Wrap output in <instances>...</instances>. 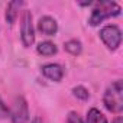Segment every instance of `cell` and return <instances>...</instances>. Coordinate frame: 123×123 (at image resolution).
Instances as JSON below:
<instances>
[{"mask_svg": "<svg viewBox=\"0 0 123 123\" xmlns=\"http://www.w3.org/2000/svg\"><path fill=\"white\" fill-rule=\"evenodd\" d=\"M103 103L111 113H120L123 110V84L120 80L113 81L107 87L103 96Z\"/></svg>", "mask_w": 123, "mask_h": 123, "instance_id": "6da1fadb", "label": "cell"}, {"mask_svg": "<svg viewBox=\"0 0 123 123\" xmlns=\"http://www.w3.org/2000/svg\"><path fill=\"white\" fill-rule=\"evenodd\" d=\"M120 12H122V9L116 2H97L94 5V9L91 10V16H90L88 23L91 26H97L104 19L119 16Z\"/></svg>", "mask_w": 123, "mask_h": 123, "instance_id": "7a4b0ae2", "label": "cell"}, {"mask_svg": "<svg viewBox=\"0 0 123 123\" xmlns=\"http://www.w3.org/2000/svg\"><path fill=\"white\" fill-rule=\"evenodd\" d=\"M100 38L109 49H117L122 42V32L117 25H107L100 31Z\"/></svg>", "mask_w": 123, "mask_h": 123, "instance_id": "3957f363", "label": "cell"}, {"mask_svg": "<svg viewBox=\"0 0 123 123\" xmlns=\"http://www.w3.org/2000/svg\"><path fill=\"white\" fill-rule=\"evenodd\" d=\"M20 38L23 46L29 48L35 42V31L32 25V13L29 10H23L22 15V23H20Z\"/></svg>", "mask_w": 123, "mask_h": 123, "instance_id": "277c9868", "label": "cell"}, {"mask_svg": "<svg viewBox=\"0 0 123 123\" xmlns=\"http://www.w3.org/2000/svg\"><path fill=\"white\" fill-rule=\"evenodd\" d=\"M9 117L12 123H26L29 119V107L23 97H16L12 109L9 110Z\"/></svg>", "mask_w": 123, "mask_h": 123, "instance_id": "5b68a950", "label": "cell"}, {"mask_svg": "<svg viewBox=\"0 0 123 123\" xmlns=\"http://www.w3.org/2000/svg\"><path fill=\"white\" fill-rule=\"evenodd\" d=\"M41 71L48 80L55 81V83L61 81L64 77V68L59 64H45V65H42Z\"/></svg>", "mask_w": 123, "mask_h": 123, "instance_id": "8992f818", "label": "cell"}, {"mask_svg": "<svg viewBox=\"0 0 123 123\" xmlns=\"http://www.w3.org/2000/svg\"><path fill=\"white\" fill-rule=\"evenodd\" d=\"M38 29H39V32H42L46 36H54L56 33V31H58V23H56V20L54 18L43 16L38 22Z\"/></svg>", "mask_w": 123, "mask_h": 123, "instance_id": "52a82bcc", "label": "cell"}, {"mask_svg": "<svg viewBox=\"0 0 123 123\" xmlns=\"http://www.w3.org/2000/svg\"><path fill=\"white\" fill-rule=\"evenodd\" d=\"M22 6H23V2H10V3L7 5L5 18H6V22H7L9 25H13V23L16 22V19H18V12H19V9H20Z\"/></svg>", "mask_w": 123, "mask_h": 123, "instance_id": "ba28073f", "label": "cell"}, {"mask_svg": "<svg viewBox=\"0 0 123 123\" xmlns=\"http://www.w3.org/2000/svg\"><path fill=\"white\" fill-rule=\"evenodd\" d=\"M36 51H38V54H41V55H43V56H51V55H55L58 49H56L55 43H52V42H49V41H45V42H41V43L38 45Z\"/></svg>", "mask_w": 123, "mask_h": 123, "instance_id": "9c48e42d", "label": "cell"}, {"mask_svg": "<svg viewBox=\"0 0 123 123\" xmlns=\"http://www.w3.org/2000/svg\"><path fill=\"white\" fill-rule=\"evenodd\" d=\"M87 123H107V119L106 116L96 107L90 109L88 113H87Z\"/></svg>", "mask_w": 123, "mask_h": 123, "instance_id": "30bf717a", "label": "cell"}, {"mask_svg": "<svg viewBox=\"0 0 123 123\" xmlns=\"http://www.w3.org/2000/svg\"><path fill=\"white\" fill-rule=\"evenodd\" d=\"M64 48H65L67 52H70V54H73V55H80V54H81V49H83L81 42L77 41V39H71V41L65 42Z\"/></svg>", "mask_w": 123, "mask_h": 123, "instance_id": "8fae6325", "label": "cell"}, {"mask_svg": "<svg viewBox=\"0 0 123 123\" xmlns=\"http://www.w3.org/2000/svg\"><path fill=\"white\" fill-rule=\"evenodd\" d=\"M73 93H74V96H75L77 98H80V100H83V101H86V100L90 98V93H88V90H87L86 87H83V86H77V87H74V88H73Z\"/></svg>", "mask_w": 123, "mask_h": 123, "instance_id": "7c38bea8", "label": "cell"}, {"mask_svg": "<svg viewBox=\"0 0 123 123\" xmlns=\"http://www.w3.org/2000/svg\"><path fill=\"white\" fill-rule=\"evenodd\" d=\"M67 123H83V120H81V117L78 116V113L71 111V113L68 114V117H67Z\"/></svg>", "mask_w": 123, "mask_h": 123, "instance_id": "4fadbf2b", "label": "cell"}, {"mask_svg": "<svg viewBox=\"0 0 123 123\" xmlns=\"http://www.w3.org/2000/svg\"><path fill=\"white\" fill-rule=\"evenodd\" d=\"M9 116V109H7V106L5 104V101L0 98V119H5V117H7Z\"/></svg>", "mask_w": 123, "mask_h": 123, "instance_id": "5bb4252c", "label": "cell"}, {"mask_svg": "<svg viewBox=\"0 0 123 123\" xmlns=\"http://www.w3.org/2000/svg\"><path fill=\"white\" fill-rule=\"evenodd\" d=\"M120 120H122V119H120V117H119V119H117V120H116V123H120Z\"/></svg>", "mask_w": 123, "mask_h": 123, "instance_id": "9a60e30c", "label": "cell"}]
</instances>
